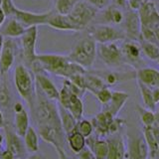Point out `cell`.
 <instances>
[{
    "mask_svg": "<svg viewBox=\"0 0 159 159\" xmlns=\"http://www.w3.org/2000/svg\"><path fill=\"white\" fill-rule=\"evenodd\" d=\"M30 68L33 72H35V74L48 72L66 79H69L74 75L84 74L87 72L86 69L70 61L68 56H61V55L55 54L37 55L36 60Z\"/></svg>",
    "mask_w": 159,
    "mask_h": 159,
    "instance_id": "obj_1",
    "label": "cell"
},
{
    "mask_svg": "<svg viewBox=\"0 0 159 159\" xmlns=\"http://www.w3.org/2000/svg\"><path fill=\"white\" fill-rule=\"evenodd\" d=\"M14 82L18 93L33 109L36 101V84L34 83L33 76L27 67L20 64L14 71Z\"/></svg>",
    "mask_w": 159,
    "mask_h": 159,
    "instance_id": "obj_2",
    "label": "cell"
},
{
    "mask_svg": "<svg viewBox=\"0 0 159 159\" xmlns=\"http://www.w3.org/2000/svg\"><path fill=\"white\" fill-rule=\"evenodd\" d=\"M97 57V43L88 35L87 37L81 39L75 45L73 50L68 55L70 61L78 64L84 69H91Z\"/></svg>",
    "mask_w": 159,
    "mask_h": 159,
    "instance_id": "obj_3",
    "label": "cell"
},
{
    "mask_svg": "<svg viewBox=\"0 0 159 159\" xmlns=\"http://www.w3.org/2000/svg\"><path fill=\"white\" fill-rule=\"evenodd\" d=\"M35 103H36V116L38 125L39 124H53V125L62 126L58 106H56L53 101L49 99L37 87Z\"/></svg>",
    "mask_w": 159,
    "mask_h": 159,
    "instance_id": "obj_4",
    "label": "cell"
},
{
    "mask_svg": "<svg viewBox=\"0 0 159 159\" xmlns=\"http://www.w3.org/2000/svg\"><path fill=\"white\" fill-rule=\"evenodd\" d=\"M98 9L89 2L84 0H79L67 16L72 24L74 31H82L84 29H87L89 25L93 21L98 15Z\"/></svg>",
    "mask_w": 159,
    "mask_h": 159,
    "instance_id": "obj_5",
    "label": "cell"
},
{
    "mask_svg": "<svg viewBox=\"0 0 159 159\" xmlns=\"http://www.w3.org/2000/svg\"><path fill=\"white\" fill-rule=\"evenodd\" d=\"M89 35L96 41V43L98 44L116 42L126 38L123 30L117 29L107 24L93 25L92 27H89Z\"/></svg>",
    "mask_w": 159,
    "mask_h": 159,
    "instance_id": "obj_6",
    "label": "cell"
},
{
    "mask_svg": "<svg viewBox=\"0 0 159 159\" xmlns=\"http://www.w3.org/2000/svg\"><path fill=\"white\" fill-rule=\"evenodd\" d=\"M141 28L149 29L155 33L159 43V11L153 1L146 0L138 9Z\"/></svg>",
    "mask_w": 159,
    "mask_h": 159,
    "instance_id": "obj_7",
    "label": "cell"
},
{
    "mask_svg": "<svg viewBox=\"0 0 159 159\" xmlns=\"http://www.w3.org/2000/svg\"><path fill=\"white\" fill-rule=\"evenodd\" d=\"M97 54H98L102 61L109 68H117L124 63L121 48L117 46L116 42L99 44L97 47Z\"/></svg>",
    "mask_w": 159,
    "mask_h": 159,
    "instance_id": "obj_8",
    "label": "cell"
},
{
    "mask_svg": "<svg viewBox=\"0 0 159 159\" xmlns=\"http://www.w3.org/2000/svg\"><path fill=\"white\" fill-rule=\"evenodd\" d=\"M21 46L24 61L28 64L29 67L35 62L37 57L36 53V43L38 38V29L37 26L28 27L21 37Z\"/></svg>",
    "mask_w": 159,
    "mask_h": 159,
    "instance_id": "obj_9",
    "label": "cell"
},
{
    "mask_svg": "<svg viewBox=\"0 0 159 159\" xmlns=\"http://www.w3.org/2000/svg\"><path fill=\"white\" fill-rule=\"evenodd\" d=\"M148 147L141 133L128 135L125 140V159H147Z\"/></svg>",
    "mask_w": 159,
    "mask_h": 159,
    "instance_id": "obj_10",
    "label": "cell"
},
{
    "mask_svg": "<svg viewBox=\"0 0 159 159\" xmlns=\"http://www.w3.org/2000/svg\"><path fill=\"white\" fill-rule=\"evenodd\" d=\"M59 103L72 113V116L77 119L81 120L84 113V106L82 98L72 93L69 89L64 87L61 91H59Z\"/></svg>",
    "mask_w": 159,
    "mask_h": 159,
    "instance_id": "obj_11",
    "label": "cell"
},
{
    "mask_svg": "<svg viewBox=\"0 0 159 159\" xmlns=\"http://www.w3.org/2000/svg\"><path fill=\"white\" fill-rule=\"evenodd\" d=\"M38 132L43 140L51 143L55 148H64V141L66 134H65L62 126L53 125V124H39Z\"/></svg>",
    "mask_w": 159,
    "mask_h": 159,
    "instance_id": "obj_12",
    "label": "cell"
},
{
    "mask_svg": "<svg viewBox=\"0 0 159 159\" xmlns=\"http://www.w3.org/2000/svg\"><path fill=\"white\" fill-rule=\"evenodd\" d=\"M52 13V10L46 13H34L17 8L12 17L16 18L25 28L39 25H47L48 19Z\"/></svg>",
    "mask_w": 159,
    "mask_h": 159,
    "instance_id": "obj_13",
    "label": "cell"
},
{
    "mask_svg": "<svg viewBox=\"0 0 159 159\" xmlns=\"http://www.w3.org/2000/svg\"><path fill=\"white\" fill-rule=\"evenodd\" d=\"M120 48L124 59V63L136 68L140 64L142 53L139 42L128 39L126 42L123 43Z\"/></svg>",
    "mask_w": 159,
    "mask_h": 159,
    "instance_id": "obj_14",
    "label": "cell"
},
{
    "mask_svg": "<svg viewBox=\"0 0 159 159\" xmlns=\"http://www.w3.org/2000/svg\"><path fill=\"white\" fill-rule=\"evenodd\" d=\"M143 135L148 147V158L155 159L159 153V125L155 122L152 125L144 126Z\"/></svg>",
    "mask_w": 159,
    "mask_h": 159,
    "instance_id": "obj_15",
    "label": "cell"
},
{
    "mask_svg": "<svg viewBox=\"0 0 159 159\" xmlns=\"http://www.w3.org/2000/svg\"><path fill=\"white\" fill-rule=\"evenodd\" d=\"M15 61V44L12 40L7 39L3 41V47L0 55V74L5 76L12 68Z\"/></svg>",
    "mask_w": 159,
    "mask_h": 159,
    "instance_id": "obj_16",
    "label": "cell"
},
{
    "mask_svg": "<svg viewBox=\"0 0 159 159\" xmlns=\"http://www.w3.org/2000/svg\"><path fill=\"white\" fill-rule=\"evenodd\" d=\"M107 141L108 151L106 159H125V140L120 134H111Z\"/></svg>",
    "mask_w": 159,
    "mask_h": 159,
    "instance_id": "obj_17",
    "label": "cell"
},
{
    "mask_svg": "<svg viewBox=\"0 0 159 159\" xmlns=\"http://www.w3.org/2000/svg\"><path fill=\"white\" fill-rule=\"evenodd\" d=\"M124 33H125L126 38L129 40H134V41H139L140 40V20H139L138 13L135 11L128 12L127 15L124 17Z\"/></svg>",
    "mask_w": 159,
    "mask_h": 159,
    "instance_id": "obj_18",
    "label": "cell"
},
{
    "mask_svg": "<svg viewBox=\"0 0 159 159\" xmlns=\"http://www.w3.org/2000/svg\"><path fill=\"white\" fill-rule=\"evenodd\" d=\"M35 81L36 87L41 91L45 96L51 101H58L59 99V91L55 86V84L47 76L41 72L35 74Z\"/></svg>",
    "mask_w": 159,
    "mask_h": 159,
    "instance_id": "obj_19",
    "label": "cell"
},
{
    "mask_svg": "<svg viewBox=\"0 0 159 159\" xmlns=\"http://www.w3.org/2000/svg\"><path fill=\"white\" fill-rule=\"evenodd\" d=\"M25 28L16 18L6 17L3 24L0 26V35L8 38H20L25 32Z\"/></svg>",
    "mask_w": 159,
    "mask_h": 159,
    "instance_id": "obj_20",
    "label": "cell"
},
{
    "mask_svg": "<svg viewBox=\"0 0 159 159\" xmlns=\"http://www.w3.org/2000/svg\"><path fill=\"white\" fill-rule=\"evenodd\" d=\"M135 79L150 89L159 88V71L155 69H139L135 72Z\"/></svg>",
    "mask_w": 159,
    "mask_h": 159,
    "instance_id": "obj_21",
    "label": "cell"
},
{
    "mask_svg": "<svg viewBox=\"0 0 159 159\" xmlns=\"http://www.w3.org/2000/svg\"><path fill=\"white\" fill-rule=\"evenodd\" d=\"M86 146L96 157V159H106L108 151L107 141L104 139H98L96 137L89 136L86 138Z\"/></svg>",
    "mask_w": 159,
    "mask_h": 159,
    "instance_id": "obj_22",
    "label": "cell"
},
{
    "mask_svg": "<svg viewBox=\"0 0 159 159\" xmlns=\"http://www.w3.org/2000/svg\"><path fill=\"white\" fill-rule=\"evenodd\" d=\"M127 98H128V94L125 93L112 92V96H111V101H109L108 103H107L106 106H104L103 111L109 112L112 116L116 117L117 113L122 108L124 103L126 102Z\"/></svg>",
    "mask_w": 159,
    "mask_h": 159,
    "instance_id": "obj_23",
    "label": "cell"
},
{
    "mask_svg": "<svg viewBox=\"0 0 159 159\" xmlns=\"http://www.w3.org/2000/svg\"><path fill=\"white\" fill-rule=\"evenodd\" d=\"M84 87H86V91H89L96 94L98 91L107 86L98 74L94 72H89L87 70V73L84 75Z\"/></svg>",
    "mask_w": 159,
    "mask_h": 159,
    "instance_id": "obj_24",
    "label": "cell"
},
{
    "mask_svg": "<svg viewBox=\"0 0 159 159\" xmlns=\"http://www.w3.org/2000/svg\"><path fill=\"white\" fill-rule=\"evenodd\" d=\"M47 25L50 27L57 30H69V31H74L73 26L67 15L59 14L54 10H52V13L48 19Z\"/></svg>",
    "mask_w": 159,
    "mask_h": 159,
    "instance_id": "obj_25",
    "label": "cell"
},
{
    "mask_svg": "<svg viewBox=\"0 0 159 159\" xmlns=\"http://www.w3.org/2000/svg\"><path fill=\"white\" fill-rule=\"evenodd\" d=\"M58 111H59V116H60V119H61L62 127L65 134H68L71 131H73L74 129L77 128L78 120L72 116V113L67 108H65L59 103Z\"/></svg>",
    "mask_w": 159,
    "mask_h": 159,
    "instance_id": "obj_26",
    "label": "cell"
},
{
    "mask_svg": "<svg viewBox=\"0 0 159 159\" xmlns=\"http://www.w3.org/2000/svg\"><path fill=\"white\" fill-rule=\"evenodd\" d=\"M102 17L104 21L109 24H120L124 20V15L122 11L116 5H108L107 7L103 8Z\"/></svg>",
    "mask_w": 159,
    "mask_h": 159,
    "instance_id": "obj_27",
    "label": "cell"
},
{
    "mask_svg": "<svg viewBox=\"0 0 159 159\" xmlns=\"http://www.w3.org/2000/svg\"><path fill=\"white\" fill-rule=\"evenodd\" d=\"M29 126V116L25 108L15 111V129L20 137H24Z\"/></svg>",
    "mask_w": 159,
    "mask_h": 159,
    "instance_id": "obj_28",
    "label": "cell"
},
{
    "mask_svg": "<svg viewBox=\"0 0 159 159\" xmlns=\"http://www.w3.org/2000/svg\"><path fill=\"white\" fill-rule=\"evenodd\" d=\"M67 140L70 144L71 149L76 153H79L86 147V137H84L81 133L78 131V129H74L73 131L66 134Z\"/></svg>",
    "mask_w": 159,
    "mask_h": 159,
    "instance_id": "obj_29",
    "label": "cell"
},
{
    "mask_svg": "<svg viewBox=\"0 0 159 159\" xmlns=\"http://www.w3.org/2000/svg\"><path fill=\"white\" fill-rule=\"evenodd\" d=\"M6 142H7V149L11 151L14 156L19 155L22 152V144L20 140V136L17 133H13L12 131H6Z\"/></svg>",
    "mask_w": 159,
    "mask_h": 159,
    "instance_id": "obj_30",
    "label": "cell"
},
{
    "mask_svg": "<svg viewBox=\"0 0 159 159\" xmlns=\"http://www.w3.org/2000/svg\"><path fill=\"white\" fill-rule=\"evenodd\" d=\"M25 145L27 149L31 152H36L39 149V140H38V133L32 127L29 126L26 133L24 135Z\"/></svg>",
    "mask_w": 159,
    "mask_h": 159,
    "instance_id": "obj_31",
    "label": "cell"
},
{
    "mask_svg": "<svg viewBox=\"0 0 159 159\" xmlns=\"http://www.w3.org/2000/svg\"><path fill=\"white\" fill-rule=\"evenodd\" d=\"M139 44H140L141 51L144 53V55L153 61H157L159 57V45H156L151 42L144 41V40L140 39L139 40Z\"/></svg>",
    "mask_w": 159,
    "mask_h": 159,
    "instance_id": "obj_32",
    "label": "cell"
},
{
    "mask_svg": "<svg viewBox=\"0 0 159 159\" xmlns=\"http://www.w3.org/2000/svg\"><path fill=\"white\" fill-rule=\"evenodd\" d=\"M137 84H138L139 91H140L141 97H142V99L144 102V104H145V107L148 109H150V111H154V108L156 107V103L154 102V98H153L152 89L148 88L147 86H145V84H143L142 83L138 82V81H137Z\"/></svg>",
    "mask_w": 159,
    "mask_h": 159,
    "instance_id": "obj_33",
    "label": "cell"
},
{
    "mask_svg": "<svg viewBox=\"0 0 159 159\" xmlns=\"http://www.w3.org/2000/svg\"><path fill=\"white\" fill-rule=\"evenodd\" d=\"M78 1L79 0H56L55 11L62 15H68Z\"/></svg>",
    "mask_w": 159,
    "mask_h": 159,
    "instance_id": "obj_34",
    "label": "cell"
},
{
    "mask_svg": "<svg viewBox=\"0 0 159 159\" xmlns=\"http://www.w3.org/2000/svg\"><path fill=\"white\" fill-rule=\"evenodd\" d=\"M138 111H139V116H140V119L142 123L144 124V126L152 125V124L155 123V113L153 112V111L138 107Z\"/></svg>",
    "mask_w": 159,
    "mask_h": 159,
    "instance_id": "obj_35",
    "label": "cell"
},
{
    "mask_svg": "<svg viewBox=\"0 0 159 159\" xmlns=\"http://www.w3.org/2000/svg\"><path fill=\"white\" fill-rule=\"evenodd\" d=\"M77 129L82 135H84V137L87 138L92 135V133L93 131V123L89 120H87V119H81V120L78 121Z\"/></svg>",
    "mask_w": 159,
    "mask_h": 159,
    "instance_id": "obj_36",
    "label": "cell"
},
{
    "mask_svg": "<svg viewBox=\"0 0 159 159\" xmlns=\"http://www.w3.org/2000/svg\"><path fill=\"white\" fill-rule=\"evenodd\" d=\"M0 7L3 10V12L6 17H12L17 7L15 6L13 0H1Z\"/></svg>",
    "mask_w": 159,
    "mask_h": 159,
    "instance_id": "obj_37",
    "label": "cell"
},
{
    "mask_svg": "<svg viewBox=\"0 0 159 159\" xmlns=\"http://www.w3.org/2000/svg\"><path fill=\"white\" fill-rule=\"evenodd\" d=\"M94 96L97 97V98L99 101V102L102 103L103 106H106L107 103L109 102L112 96V92L108 89V87H106L102 89L101 91H98Z\"/></svg>",
    "mask_w": 159,
    "mask_h": 159,
    "instance_id": "obj_38",
    "label": "cell"
},
{
    "mask_svg": "<svg viewBox=\"0 0 159 159\" xmlns=\"http://www.w3.org/2000/svg\"><path fill=\"white\" fill-rule=\"evenodd\" d=\"M10 102V93L5 82L0 84V107H7Z\"/></svg>",
    "mask_w": 159,
    "mask_h": 159,
    "instance_id": "obj_39",
    "label": "cell"
},
{
    "mask_svg": "<svg viewBox=\"0 0 159 159\" xmlns=\"http://www.w3.org/2000/svg\"><path fill=\"white\" fill-rule=\"evenodd\" d=\"M84 1L89 2V4H92L93 6L98 8V10L103 9L107 7L109 4H111V0H84Z\"/></svg>",
    "mask_w": 159,
    "mask_h": 159,
    "instance_id": "obj_40",
    "label": "cell"
},
{
    "mask_svg": "<svg viewBox=\"0 0 159 159\" xmlns=\"http://www.w3.org/2000/svg\"><path fill=\"white\" fill-rule=\"evenodd\" d=\"M144 1H146V0H126L129 8L133 10V11H135V10H138L140 8Z\"/></svg>",
    "mask_w": 159,
    "mask_h": 159,
    "instance_id": "obj_41",
    "label": "cell"
},
{
    "mask_svg": "<svg viewBox=\"0 0 159 159\" xmlns=\"http://www.w3.org/2000/svg\"><path fill=\"white\" fill-rule=\"evenodd\" d=\"M78 154H79V157L81 159H96V157H94L93 152L89 150V148L84 147L83 150L80 151Z\"/></svg>",
    "mask_w": 159,
    "mask_h": 159,
    "instance_id": "obj_42",
    "label": "cell"
},
{
    "mask_svg": "<svg viewBox=\"0 0 159 159\" xmlns=\"http://www.w3.org/2000/svg\"><path fill=\"white\" fill-rule=\"evenodd\" d=\"M14 158V154L9 151L8 149H6L5 151H3L0 155V159H13Z\"/></svg>",
    "mask_w": 159,
    "mask_h": 159,
    "instance_id": "obj_43",
    "label": "cell"
},
{
    "mask_svg": "<svg viewBox=\"0 0 159 159\" xmlns=\"http://www.w3.org/2000/svg\"><path fill=\"white\" fill-rule=\"evenodd\" d=\"M56 150H57V153L59 155V159H70L67 154L65 153L64 151V148H61V147H56Z\"/></svg>",
    "mask_w": 159,
    "mask_h": 159,
    "instance_id": "obj_44",
    "label": "cell"
},
{
    "mask_svg": "<svg viewBox=\"0 0 159 159\" xmlns=\"http://www.w3.org/2000/svg\"><path fill=\"white\" fill-rule=\"evenodd\" d=\"M111 1L116 4V6L117 7H125L127 5L126 0H111Z\"/></svg>",
    "mask_w": 159,
    "mask_h": 159,
    "instance_id": "obj_45",
    "label": "cell"
},
{
    "mask_svg": "<svg viewBox=\"0 0 159 159\" xmlns=\"http://www.w3.org/2000/svg\"><path fill=\"white\" fill-rule=\"evenodd\" d=\"M5 19H6V16H5L3 10L1 9V7H0V26L3 24V22L5 21Z\"/></svg>",
    "mask_w": 159,
    "mask_h": 159,
    "instance_id": "obj_46",
    "label": "cell"
},
{
    "mask_svg": "<svg viewBox=\"0 0 159 159\" xmlns=\"http://www.w3.org/2000/svg\"><path fill=\"white\" fill-rule=\"evenodd\" d=\"M3 41H4V37H2L1 35H0V55H1L2 47H3Z\"/></svg>",
    "mask_w": 159,
    "mask_h": 159,
    "instance_id": "obj_47",
    "label": "cell"
},
{
    "mask_svg": "<svg viewBox=\"0 0 159 159\" xmlns=\"http://www.w3.org/2000/svg\"><path fill=\"white\" fill-rule=\"evenodd\" d=\"M3 122H4V119H3V114L1 112V111H0V126L3 125Z\"/></svg>",
    "mask_w": 159,
    "mask_h": 159,
    "instance_id": "obj_48",
    "label": "cell"
},
{
    "mask_svg": "<svg viewBox=\"0 0 159 159\" xmlns=\"http://www.w3.org/2000/svg\"><path fill=\"white\" fill-rule=\"evenodd\" d=\"M155 122L159 125V111L155 112Z\"/></svg>",
    "mask_w": 159,
    "mask_h": 159,
    "instance_id": "obj_49",
    "label": "cell"
},
{
    "mask_svg": "<svg viewBox=\"0 0 159 159\" xmlns=\"http://www.w3.org/2000/svg\"><path fill=\"white\" fill-rule=\"evenodd\" d=\"M1 82H2V76H1V74H0V84H1Z\"/></svg>",
    "mask_w": 159,
    "mask_h": 159,
    "instance_id": "obj_50",
    "label": "cell"
},
{
    "mask_svg": "<svg viewBox=\"0 0 159 159\" xmlns=\"http://www.w3.org/2000/svg\"><path fill=\"white\" fill-rule=\"evenodd\" d=\"M28 159H36V157H35V156H32V157H30V158H28Z\"/></svg>",
    "mask_w": 159,
    "mask_h": 159,
    "instance_id": "obj_51",
    "label": "cell"
},
{
    "mask_svg": "<svg viewBox=\"0 0 159 159\" xmlns=\"http://www.w3.org/2000/svg\"><path fill=\"white\" fill-rule=\"evenodd\" d=\"M157 62H158V64H159V57H158V59H157Z\"/></svg>",
    "mask_w": 159,
    "mask_h": 159,
    "instance_id": "obj_52",
    "label": "cell"
},
{
    "mask_svg": "<svg viewBox=\"0 0 159 159\" xmlns=\"http://www.w3.org/2000/svg\"><path fill=\"white\" fill-rule=\"evenodd\" d=\"M52 1H54V2H55V1H56V0H52Z\"/></svg>",
    "mask_w": 159,
    "mask_h": 159,
    "instance_id": "obj_53",
    "label": "cell"
},
{
    "mask_svg": "<svg viewBox=\"0 0 159 159\" xmlns=\"http://www.w3.org/2000/svg\"><path fill=\"white\" fill-rule=\"evenodd\" d=\"M13 159H19V158H13Z\"/></svg>",
    "mask_w": 159,
    "mask_h": 159,
    "instance_id": "obj_54",
    "label": "cell"
}]
</instances>
